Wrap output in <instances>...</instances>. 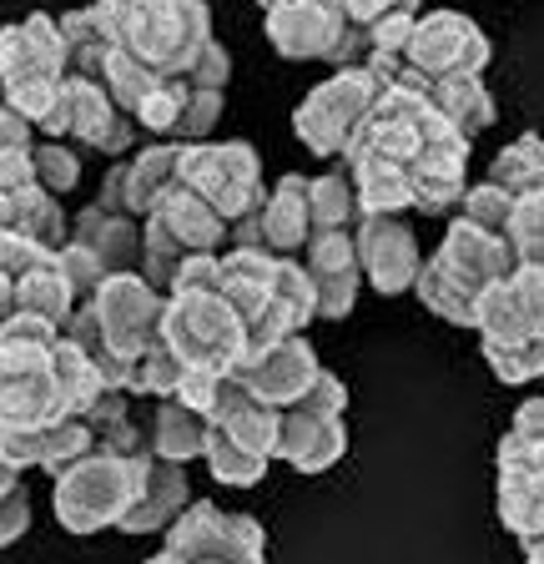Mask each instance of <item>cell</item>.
Returning a JSON list of instances; mask_svg holds the SVG:
<instances>
[{"instance_id":"11","label":"cell","mask_w":544,"mask_h":564,"mask_svg":"<svg viewBox=\"0 0 544 564\" xmlns=\"http://www.w3.org/2000/svg\"><path fill=\"white\" fill-rule=\"evenodd\" d=\"M162 303L166 297L156 293L142 272H117L86 297L91 307L96 328L107 338V348L117 352L121 364H131L137 352H146L156 343V328H162Z\"/></svg>"},{"instance_id":"21","label":"cell","mask_w":544,"mask_h":564,"mask_svg":"<svg viewBox=\"0 0 544 564\" xmlns=\"http://www.w3.org/2000/svg\"><path fill=\"white\" fill-rule=\"evenodd\" d=\"M72 242H81L86 252L107 268V278L137 272V262H142V223H137V217H121V212L96 207V202L76 217Z\"/></svg>"},{"instance_id":"16","label":"cell","mask_w":544,"mask_h":564,"mask_svg":"<svg viewBox=\"0 0 544 564\" xmlns=\"http://www.w3.org/2000/svg\"><path fill=\"white\" fill-rule=\"evenodd\" d=\"M182 509H187V474H182V464L142 454L137 458V499H131V509L121 514L117 529H127V534H152V529L172 524Z\"/></svg>"},{"instance_id":"40","label":"cell","mask_w":544,"mask_h":564,"mask_svg":"<svg viewBox=\"0 0 544 564\" xmlns=\"http://www.w3.org/2000/svg\"><path fill=\"white\" fill-rule=\"evenodd\" d=\"M509 212H514V197H509V192H499L494 182L464 187V197H459V217H464V223L485 227V232H499V237H504V227H509Z\"/></svg>"},{"instance_id":"6","label":"cell","mask_w":544,"mask_h":564,"mask_svg":"<svg viewBox=\"0 0 544 564\" xmlns=\"http://www.w3.org/2000/svg\"><path fill=\"white\" fill-rule=\"evenodd\" d=\"M142 454L117 458V454L91 448L81 464H72V469L56 479V519L61 524L72 529V534L117 529L121 514L131 509V499H137V458Z\"/></svg>"},{"instance_id":"2","label":"cell","mask_w":544,"mask_h":564,"mask_svg":"<svg viewBox=\"0 0 544 564\" xmlns=\"http://www.w3.org/2000/svg\"><path fill=\"white\" fill-rule=\"evenodd\" d=\"M66 46H61L56 15L36 11L15 25H0V101L21 111L31 127L46 121L66 82Z\"/></svg>"},{"instance_id":"15","label":"cell","mask_w":544,"mask_h":564,"mask_svg":"<svg viewBox=\"0 0 544 564\" xmlns=\"http://www.w3.org/2000/svg\"><path fill=\"white\" fill-rule=\"evenodd\" d=\"M303 272H308L313 293H318V317H348L363 288L358 272V252H353V232H318L303 247Z\"/></svg>"},{"instance_id":"8","label":"cell","mask_w":544,"mask_h":564,"mask_svg":"<svg viewBox=\"0 0 544 564\" xmlns=\"http://www.w3.org/2000/svg\"><path fill=\"white\" fill-rule=\"evenodd\" d=\"M187 564H262L268 534L252 514H227L217 505H187L166 524V544Z\"/></svg>"},{"instance_id":"24","label":"cell","mask_w":544,"mask_h":564,"mask_svg":"<svg viewBox=\"0 0 544 564\" xmlns=\"http://www.w3.org/2000/svg\"><path fill=\"white\" fill-rule=\"evenodd\" d=\"M414 293H418V303H424L428 313H438L444 323L474 328V307H479V293H485V288H474L469 278H459V272H454L449 262H444V258L434 252V258H428L424 268H418Z\"/></svg>"},{"instance_id":"37","label":"cell","mask_w":544,"mask_h":564,"mask_svg":"<svg viewBox=\"0 0 544 564\" xmlns=\"http://www.w3.org/2000/svg\"><path fill=\"white\" fill-rule=\"evenodd\" d=\"M31 162H36V187L51 192V197H66L81 182V156L72 147H61V141H36Z\"/></svg>"},{"instance_id":"23","label":"cell","mask_w":544,"mask_h":564,"mask_svg":"<svg viewBox=\"0 0 544 564\" xmlns=\"http://www.w3.org/2000/svg\"><path fill=\"white\" fill-rule=\"evenodd\" d=\"M0 232L31 237L36 247L56 252V247L66 242V212H61V202L41 187L0 192Z\"/></svg>"},{"instance_id":"34","label":"cell","mask_w":544,"mask_h":564,"mask_svg":"<svg viewBox=\"0 0 544 564\" xmlns=\"http://www.w3.org/2000/svg\"><path fill=\"white\" fill-rule=\"evenodd\" d=\"M91 448H96L91 423H86L81 413H66V419L41 429V469H46L51 479H61V474L72 469V464H81Z\"/></svg>"},{"instance_id":"41","label":"cell","mask_w":544,"mask_h":564,"mask_svg":"<svg viewBox=\"0 0 544 564\" xmlns=\"http://www.w3.org/2000/svg\"><path fill=\"white\" fill-rule=\"evenodd\" d=\"M56 272L66 278V288L76 293V303H86V297H91L96 288L107 282V268H101V262H96L81 242H72V237L56 247Z\"/></svg>"},{"instance_id":"26","label":"cell","mask_w":544,"mask_h":564,"mask_svg":"<svg viewBox=\"0 0 544 564\" xmlns=\"http://www.w3.org/2000/svg\"><path fill=\"white\" fill-rule=\"evenodd\" d=\"M11 297H15V313H31V317H41V323H51V328H66V317L76 313V293L56 272V258L31 268L25 278H15Z\"/></svg>"},{"instance_id":"20","label":"cell","mask_w":544,"mask_h":564,"mask_svg":"<svg viewBox=\"0 0 544 564\" xmlns=\"http://www.w3.org/2000/svg\"><path fill=\"white\" fill-rule=\"evenodd\" d=\"M152 217L172 232V242H177L187 258H217V252L227 247V223L197 197V192L182 187V182L166 187V197L156 202Z\"/></svg>"},{"instance_id":"19","label":"cell","mask_w":544,"mask_h":564,"mask_svg":"<svg viewBox=\"0 0 544 564\" xmlns=\"http://www.w3.org/2000/svg\"><path fill=\"white\" fill-rule=\"evenodd\" d=\"M348 448L344 419H308V413H278V438H272V458H287L297 474H323L333 469Z\"/></svg>"},{"instance_id":"27","label":"cell","mask_w":544,"mask_h":564,"mask_svg":"<svg viewBox=\"0 0 544 564\" xmlns=\"http://www.w3.org/2000/svg\"><path fill=\"white\" fill-rule=\"evenodd\" d=\"M499 524L520 544L544 540V474H499Z\"/></svg>"},{"instance_id":"35","label":"cell","mask_w":544,"mask_h":564,"mask_svg":"<svg viewBox=\"0 0 544 564\" xmlns=\"http://www.w3.org/2000/svg\"><path fill=\"white\" fill-rule=\"evenodd\" d=\"M202 458H207L213 479H217V484H232V489H248V484H258L262 474H268V464H272V458H262V454H252V448H242L237 438H227L222 429H207Z\"/></svg>"},{"instance_id":"31","label":"cell","mask_w":544,"mask_h":564,"mask_svg":"<svg viewBox=\"0 0 544 564\" xmlns=\"http://www.w3.org/2000/svg\"><path fill=\"white\" fill-rule=\"evenodd\" d=\"M474 328H479V338H485L489 348H509V343H530L534 338L530 317H524V307H520V297H514V288H509V278L479 293Z\"/></svg>"},{"instance_id":"30","label":"cell","mask_w":544,"mask_h":564,"mask_svg":"<svg viewBox=\"0 0 544 564\" xmlns=\"http://www.w3.org/2000/svg\"><path fill=\"white\" fill-rule=\"evenodd\" d=\"M61 31V46H66V70L72 76H101V61L111 56V35L96 15V6H81V11H66L56 21Z\"/></svg>"},{"instance_id":"28","label":"cell","mask_w":544,"mask_h":564,"mask_svg":"<svg viewBox=\"0 0 544 564\" xmlns=\"http://www.w3.org/2000/svg\"><path fill=\"white\" fill-rule=\"evenodd\" d=\"M162 409H156L152 419V448L146 454L166 458V464H187V458H202V444H207V429L213 423L202 419V413L182 409L177 399H156Z\"/></svg>"},{"instance_id":"25","label":"cell","mask_w":544,"mask_h":564,"mask_svg":"<svg viewBox=\"0 0 544 564\" xmlns=\"http://www.w3.org/2000/svg\"><path fill=\"white\" fill-rule=\"evenodd\" d=\"M428 106H434L438 117L449 121L454 131L464 137H479V131L494 121V96H489L485 76H459V82H428Z\"/></svg>"},{"instance_id":"55","label":"cell","mask_w":544,"mask_h":564,"mask_svg":"<svg viewBox=\"0 0 544 564\" xmlns=\"http://www.w3.org/2000/svg\"><path fill=\"white\" fill-rule=\"evenodd\" d=\"M11 489H21V469H11V464L0 458V499H6Z\"/></svg>"},{"instance_id":"49","label":"cell","mask_w":544,"mask_h":564,"mask_svg":"<svg viewBox=\"0 0 544 564\" xmlns=\"http://www.w3.org/2000/svg\"><path fill=\"white\" fill-rule=\"evenodd\" d=\"M217 378H222V373H207V368H187L172 399H177L182 409H192V413H202V419H207V409H213V393H217Z\"/></svg>"},{"instance_id":"46","label":"cell","mask_w":544,"mask_h":564,"mask_svg":"<svg viewBox=\"0 0 544 564\" xmlns=\"http://www.w3.org/2000/svg\"><path fill=\"white\" fill-rule=\"evenodd\" d=\"M509 288H514V297H520L534 338H544V268H514L509 272Z\"/></svg>"},{"instance_id":"59","label":"cell","mask_w":544,"mask_h":564,"mask_svg":"<svg viewBox=\"0 0 544 564\" xmlns=\"http://www.w3.org/2000/svg\"><path fill=\"white\" fill-rule=\"evenodd\" d=\"M258 6H262V11H268V6H283V0H258Z\"/></svg>"},{"instance_id":"13","label":"cell","mask_w":544,"mask_h":564,"mask_svg":"<svg viewBox=\"0 0 544 564\" xmlns=\"http://www.w3.org/2000/svg\"><path fill=\"white\" fill-rule=\"evenodd\" d=\"M318 373H323L318 348L297 333V338H283V343H272V348L248 352L242 368H237V383L248 388L262 409L283 413V409H293L313 383H318Z\"/></svg>"},{"instance_id":"43","label":"cell","mask_w":544,"mask_h":564,"mask_svg":"<svg viewBox=\"0 0 544 564\" xmlns=\"http://www.w3.org/2000/svg\"><path fill=\"white\" fill-rule=\"evenodd\" d=\"M499 474H544V438H530V434H514L509 429L499 438Z\"/></svg>"},{"instance_id":"1","label":"cell","mask_w":544,"mask_h":564,"mask_svg":"<svg viewBox=\"0 0 544 564\" xmlns=\"http://www.w3.org/2000/svg\"><path fill=\"white\" fill-rule=\"evenodd\" d=\"M96 15L111 35V51L142 61L162 82L182 76L202 46L217 41L207 0H96Z\"/></svg>"},{"instance_id":"42","label":"cell","mask_w":544,"mask_h":564,"mask_svg":"<svg viewBox=\"0 0 544 564\" xmlns=\"http://www.w3.org/2000/svg\"><path fill=\"white\" fill-rule=\"evenodd\" d=\"M344 409H348V388H344V378H333L328 368L318 373V383L303 393V399L293 403V409H283V413H308V419H344Z\"/></svg>"},{"instance_id":"17","label":"cell","mask_w":544,"mask_h":564,"mask_svg":"<svg viewBox=\"0 0 544 564\" xmlns=\"http://www.w3.org/2000/svg\"><path fill=\"white\" fill-rule=\"evenodd\" d=\"M438 258L449 262L459 278H469L474 288H494V282H504L509 272L520 268V258H514L509 237L485 232V227L464 223V217H454V223H449V232H444V247H438Z\"/></svg>"},{"instance_id":"48","label":"cell","mask_w":544,"mask_h":564,"mask_svg":"<svg viewBox=\"0 0 544 564\" xmlns=\"http://www.w3.org/2000/svg\"><path fill=\"white\" fill-rule=\"evenodd\" d=\"M0 458L11 469H41V429H6L0 434Z\"/></svg>"},{"instance_id":"54","label":"cell","mask_w":544,"mask_h":564,"mask_svg":"<svg viewBox=\"0 0 544 564\" xmlns=\"http://www.w3.org/2000/svg\"><path fill=\"white\" fill-rule=\"evenodd\" d=\"M514 434H530V438H544V393L530 403L514 409Z\"/></svg>"},{"instance_id":"44","label":"cell","mask_w":544,"mask_h":564,"mask_svg":"<svg viewBox=\"0 0 544 564\" xmlns=\"http://www.w3.org/2000/svg\"><path fill=\"white\" fill-rule=\"evenodd\" d=\"M56 252H46V247H36L31 237H15V232H0V278H25L31 268H41V262H51Z\"/></svg>"},{"instance_id":"9","label":"cell","mask_w":544,"mask_h":564,"mask_svg":"<svg viewBox=\"0 0 544 564\" xmlns=\"http://www.w3.org/2000/svg\"><path fill=\"white\" fill-rule=\"evenodd\" d=\"M36 131L51 141L76 137L81 147L107 152V156H121L131 141H137V121H131L127 111H117V101H111V96L101 91V82H91V76H66L56 106L46 111V121H41Z\"/></svg>"},{"instance_id":"56","label":"cell","mask_w":544,"mask_h":564,"mask_svg":"<svg viewBox=\"0 0 544 564\" xmlns=\"http://www.w3.org/2000/svg\"><path fill=\"white\" fill-rule=\"evenodd\" d=\"M15 313V297H11V278H0V328H6V317Z\"/></svg>"},{"instance_id":"45","label":"cell","mask_w":544,"mask_h":564,"mask_svg":"<svg viewBox=\"0 0 544 564\" xmlns=\"http://www.w3.org/2000/svg\"><path fill=\"white\" fill-rule=\"evenodd\" d=\"M182 82H187V86H207V91H222V86L232 82V56H227V46L207 41V46H202V56L182 70Z\"/></svg>"},{"instance_id":"3","label":"cell","mask_w":544,"mask_h":564,"mask_svg":"<svg viewBox=\"0 0 544 564\" xmlns=\"http://www.w3.org/2000/svg\"><path fill=\"white\" fill-rule=\"evenodd\" d=\"M156 338L177 352L182 368H207V373H237L242 358H248L242 317L217 297V288H207V293H166Z\"/></svg>"},{"instance_id":"5","label":"cell","mask_w":544,"mask_h":564,"mask_svg":"<svg viewBox=\"0 0 544 564\" xmlns=\"http://www.w3.org/2000/svg\"><path fill=\"white\" fill-rule=\"evenodd\" d=\"M379 96H383V82L363 66V61H358V66H344L333 82L313 86V91L297 101V111H293L297 141H303L318 162H338Z\"/></svg>"},{"instance_id":"51","label":"cell","mask_w":544,"mask_h":564,"mask_svg":"<svg viewBox=\"0 0 544 564\" xmlns=\"http://www.w3.org/2000/svg\"><path fill=\"white\" fill-rule=\"evenodd\" d=\"M36 147V127L0 101V152H31Z\"/></svg>"},{"instance_id":"57","label":"cell","mask_w":544,"mask_h":564,"mask_svg":"<svg viewBox=\"0 0 544 564\" xmlns=\"http://www.w3.org/2000/svg\"><path fill=\"white\" fill-rule=\"evenodd\" d=\"M524 564H544V540L524 544Z\"/></svg>"},{"instance_id":"12","label":"cell","mask_w":544,"mask_h":564,"mask_svg":"<svg viewBox=\"0 0 544 564\" xmlns=\"http://www.w3.org/2000/svg\"><path fill=\"white\" fill-rule=\"evenodd\" d=\"M66 419L51 383V348H0V434Z\"/></svg>"},{"instance_id":"50","label":"cell","mask_w":544,"mask_h":564,"mask_svg":"<svg viewBox=\"0 0 544 564\" xmlns=\"http://www.w3.org/2000/svg\"><path fill=\"white\" fill-rule=\"evenodd\" d=\"M25 529H31V499H25V489H11L0 499V550L21 540Z\"/></svg>"},{"instance_id":"18","label":"cell","mask_w":544,"mask_h":564,"mask_svg":"<svg viewBox=\"0 0 544 564\" xmlns=\"http://www.w3.org/2000/svg\"><path fill=\"white\" fill-rule=\"evenodd\" d=\"M272 272H278V258H268V252H248V247H222L217 252V297L242 317V333L268 313Z\"/></svg>"},{"instance_id":"14","label":"cell","mask_w":544,"mask_h":564,"mask_svg":"<svg viewBox=\"0 0 544 564\" xmlns=\"http://www.w3.org/2000/svg\"><path fill=\"white\" fill-rule=\"evenodd\" d=\"M353 252H358V272L368 278V288L383 297L409 293L424 268L418 258V237L403 217H358L353 227Z\"/></svg>"},{"instance_id":"47","label":"cell","mask_w":544,"mask_h":564,"mask_svg":"<svg viewBox=\"0 0 544 564\" xmlns=\"http://www.w3.org/2000/svg\"><path fill=\"white\" fill-rule=\"evenodd\" d=\"M61 338V328L41 323L31 313H11L6 317V328H0V348H51Z\"/></svg>"},{"instance_id":"4","label":"cell","mask_w":544,"mask_h":564,"mask_svg":"<svg viewBox=\"0 0 544 564\" xmlns=\"http://www.w3.org/2000/svg\"><path fill=\"white\" fill-rule=\"evenodd\" d=\"M177 182L197 192L227 227L242 223L258 202L268 197L262 187V156L248 141H187L177 156Z\"/></svg>"},{"instance_id":"39","label":"cell","mask_w":544,"mask_h":564,"mask_svg":"<svg viewBox=\"0 0 544 564\" xmlns=\"http://www.w3.org/2000/svg\"><path fill=\"white\" fill-rule=\"evenodd\" d=\"M485 364L494 368L499 383H530V378H544V338L509 343V348H489L485 343Z\"/></svg>"},{"instance_id":"22","label":"cell","mask_w":544,"mask_h":564,"mask_svg":"<svg viewBox=\"0 0 544 564\" xmlns=\"http://www.w3.org/2000/svg\"><path fill=\"white\" fill-rule=\"evenodd\" d=\"M177 156H182V141H156L146 152H137L127 162V192H121V212L146 223L156 212V202L166 197V187L177 182Z\"/></svg>"},{"instance_id":"10","label":"cell","mask_w":544,"mask_h":564,"mask_svg":"<svg viewBox=\"0 0 544 564\" xmlns=\"http://www.w3.org/2000/svg\"><path fill=\"white\" fill-rule=\"evenodd\" d=\"M489 35L459 11H418L409 35V70L424 82H459V76H485Z\"/></svg>"},{"instance_id":"38","label":"cell","mask_w":544,"mask_h":564,"mask_svg":"<svg viewBox=\"0 0 544 564\" xmlns=\"http://www.w3.org/2000/svg\"><path fill=\"white\" fill-rule=\"evenodd\" d=\"M213 429H222L227 438H237V444L252 448V454L272 458V438H278V413L262 409L258 399H248L242 409L232 413V419H227V423H213Z\"/></svg>"},{"instance_id":"36","label":"cell","mask_w":544,"mask_h":564,"mask_svg":"<svg viewBox=\"0 0 544 564\" xmlns=\"http://www.w3.org/2000/svg\"><path fill=\"white\" fill-rule=\"evenodd\" d=\"M182 358L172 348H166L162 338L152 343L146 352H137L131 358V368H127V393H146V399H172L177 393V383H182Z\"/></svg>"},{"instance_id":"58","label":"cell","mask_w":544,"mask_h":564,"mask_svg":"<svg viewBox=\"0 0 544 564\" xmlns=\"http://www.w3.org/2000/svg\"><path fill=\"white\" fill-rule=\"evenodd\" d=\"M146 564H187V560H177V554H172V550H162V554H152V560H146Z\"/></svg>"},{"instance_id":"33","label":"cell","mask_w":544,"mask_h":564,"mask_svg":"<svg viewBox=\"0 0 544 564\" xmlns=\"http://www.w3.org/2000/svg\"><path fill=\"white\" fill-rule=\"evenodd\" d=\"M499 192L509 197H530V192H544V137H520L509 141L504 152L489 162V176Z\"/></svg>"},{"instance_id":"29","label":"cell","mask_w":544,"mask_h":564,"mask_svg":"<svg viewBox=\"0 0 544 564\" xmlns=\"http://www.w3.org/2000/svg\"><path fill=\"white\" fill-rule=\"evenodd\" d=\"M51 383H56V399L66 413H86L96 399H101V388H107L101 373L91 368V358H86L66 333L51 343Z\"/></svg>"},{"instance_id":"53","label":"cell","mask_w":544,"mask_h":564,"mask_svg":"<svg viewBox=\"0 0 544 564\" xmlns=\"http://www.w3.org/2000/svg\"><path fill=\"white\" fill-rule=\"evenodd\" d=\"M36 187V162L31 152H0V192Z\"/></svg>"},{"instance_id":"32","label":"cell","mask_w":544,"mask_h":564,"mask_svg":"<svg viewBox=\"0 0 544 564\" xmlns=\"http://www.w3.org/2000/svg\"><path fill=\"white\" fill-rule=\"evenodd\" d=\"M308 217H313V237L318 232H353L358 227V202L353 187H348V172L333 166L323 176H308Z\"/></svg>"},{"instance_id":"52","label":"cell","mask_w":544,"mask_h":564,"mask_svg":"<svg viewBox=\"0 0 544 564\" xmlns=\"http://www.w3.org/2000/svg\"><path fill=\"white\" fill-rule=\"evenodd\" d=\"M217 288V258H187L172 278V293H207Z\"/></svg>"},{"instance_id":"7","label":"cell","mask_w":544,"mask_h":564,"mask_svg":"<svg viewBox=\"0 0 544 564\" xmlns=\"http://www.w3.org/2000/svg\"><path fill=\"white\" fill-rule=\"evenodd\" d=\"M262 25H268V41L283 61H338V70H344L358 66V56L368 51L363 31L348 25L338 0H283V6L262 11Z\"/></svg>"}]
</instances>
